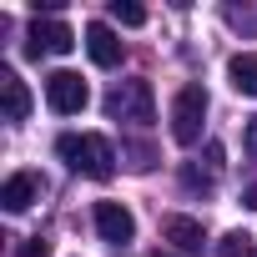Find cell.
Masks as SVG:
<instances>
[{"instance_id": "obj_1", "label": "cell", "mask_w": 257, "mask_h": 257, "mask_svg": "<svg viewBox=\"0 0 257 257\" xmlns=\"http://www.w3.org/2000/svg\"><path fill=\"white\" fill-rule=\"evenodd\" d=\"M56 152H61V162L71 167V172H81V177H91V182H111L116 177V152H111V142L106 137H96V132H66L61 142H56Z\"/></svg>"}, {"instance_id": "obj_2", "label": "cell", "mask_w": 257, "mask_h": 257, "mask_svg": "<svg viewBox=\"0 0 257 257\" xmlns=\"http://www.w3.org/2000/svg\"><path fill=\"white\" fill-rule=\"evenodd\" d=\"M106 116L111 121H132V126H152V116H157L152 81H116L106 91Z\"/></svg>"}, {"instance_id": "obj_3", "label": "cell", "mask_w": 257, "mask_h": 257, "mask_svg": "<svg viewBox=\"0 0 257 257\" xmlns=\"http://www.w3.org/2000/svg\"><path fill=\"white\" fill-rule=\"evenodd\" d=\"M202 121H207V91L192 81L172 96V142L177 147H197L202 142Z\"/></svg>"}, {"instance_id": "obj_4", "label": "cell", "mask_w": 257, "mask_h": 257, "mask_svg": "<svg viewBox=\"0 0 257 257\" xmlns=\"http://www.w3.org/2000/svg\"><path fill=\"white\" fill-rule=\"evenodd\" d=\"M86 101H91V86L76 71H51L46 76V106L56 116H76V111H86Z\"/></svg>"}, {"instance_id": "obj_5", "label": "cell", "mask_w": 257, "mask_h": 257, "mask_svg": "<svg viewBox=\"0 0 257 257\" xmlns=\"http://www.w3.org/2000/svg\"><path fill=\"white\" fill-rule=\"evenodd\" d=\"M26 41H31L26 56H66V51L76 46V31H71L66 21H36Z\"/></svg>"}, {"instance_id": "obj_6", "label": "cell", "mask_w": 257, "mask_h": 257, "mask_svg": "<svg viewBox=\"0 0 257 257\" xmlns=\"http://www.w3.org/2000/svg\"><path fill=\"white\" fill-rule=\"evenodd\" d=\"M96 232H101V242L126 247V242L137 237V217L126 212L121 202H96Z\"/></svg>"}, {"instance_id": "obj_7", "label": "cell", "mask_w": 257, "mask_h": 257, "mask_svg": "<svg viewBox=\"0 0 257 257\" xmlns=\"http://www.w3.org/2000/svg\"><path fill=\"white\" fill-rule=\"evenodd\" d=\"M86 51H91V61L106 66V71L121 66V36H116L106 21H91V26H86Z\"/></svg>"}, {"instance_id": "obj_8", "label": "cell", "mask_w": 257, "mask_h": 257, "mask_svg": "<svg viewBox=\"0 0 257 257\" xmlns=\"http://www.w3.org/2000/svg\"><path fill=\"white\" fill-rule=\"evenodd\" d=\"M162 237H167L177 252H187V257L202 252V242H207V232H202L197 217H167V222H162Z\"/></svg>"}, {"instance_id": "obj_9", "label": "cell", "mask_w": 257, "mask_h": 257, "mask_svg": "<svg viewBox=\"0 0 257 257\" xmlns=\"http://www.w3.org/2000/svg\"><path fill=\"white\" fill-rule=\"evenodd\" d=\"M0 101H6V121H26L31 116V91H26V81L11 66H0Z\"/></svg>"}, {"instance_id": "obj_10", "label": "cell", "mask_w": 257, "mask_h": 257, "mask_svg": "<svg viewBox=\"0 0 257 257\" xmlns=\"http://www.w3.org/2000/svg\"><path fill=\"white\" fill-rule=\"evenodd\" d=\"M36 197H41V177H36V172H16L6 187H0V202H6V212H26Z\"/></svg>"}, {"instance_id": "obj_11", "label": "cell", "mask_w": 257, "mask_h": 257, "mask_svg": "<svg viewBox=\"0 0 257 257\" xmlns=\"http://www.w3.org/2000/svg\"><path fill=\"white\" fill-rule=\"evenodd\" d=\"M227 76H232V86H237L242 96H257V51H247V56H232Z\"/></svg>"}, {"instance_id": "obj_12", "label": "cell", "mask_w": 257, "mask_h": 257, "mask_svg": "<svg viewBox=\"0 0 257 257\" xmlns=\"http://www.w3.org/2000/svg\"><path fill=\"white\" fill-rule=\"evenodd\" d=\"M111 21H116V26H132V31H137V26H147V11L137 6V0H111Z\"/></svg>"}, {"instance_id": "obj_13", "label": "cell", "mask_w": 257, "mask_h": 257, "mask_svg": "<svg viewBox=\"0 0 257 257\" xmlns=\"http://www.w3.org/2000/svg\"><path fill=\"white\" fill-rule=\"evenodd\" d=\"M217 257H257V247H252L247 232H227V237L217 242Z\"/></svg>"}, {"instance_id": "obj_14", "label": "cell", "mask_w": 257, "mask_h": 257, "mask_svg": "<svg viewBox=\"0 0 257 257\" xmlns=\"http://www.w3.org/2000/svg\"><path fill=\"white\" fill-rule=\"evenodd\" d=\"M16 257H51V242H46V237H26Z\"/></svg>"}, {"instance_id": "obj_15", "label": "cell", "mask_w": 257, "mask_h": 257, "mask_svg": "<svg viewBox=\"0 0 257 257\" xmlns=\"http://www.w3.org/2000/svg\"><path fill=\"white\" fill-rule=\"evenodd\" d=\"M242 147H247V157L257 162V116H247V126H242Z\"/></svg>"}, {"instance_id": "obj_16", "label": "cell", "mask_w": 257, "mask_h": 257, "mask_svg": "<svg viewBox=\"0 0 257 257\" xmlns=\"http://www.w3.org/2000/svg\"><path fill=\"white\" fill-rule=\"evenodd\" d=\"M182 182H187V187H202V192H207V187H212V182H207V177H202V172H197V167H182Z\"/></svg>"}, {"instance_id": "obj_17", "label": "cell", "mask_w": 257, "mask_h": 257, "mask_svg": "<svg viewBox=\"0 0 257 257\" xmlns=\"http://www.w3.org/2000/svg\"><path fill=\"white\" fill-rule=\"evenodd\" d=\"M242 207H257V182H252V187L242 192Z\"/></svg>"}, {"instance_id": "obj_18", "label": "cell", "mask_w": 257, "mask_h": 257, "mask_svg": "<svg viewBox=\"0 0 257 257\" xmlns=\"http://www.w3.org/2000/svg\"><path fill=\"white\" fill-rule=\"evenodd\" d=\"M152 257H177V252H152Z\"/></svg>"}]
</instances>
